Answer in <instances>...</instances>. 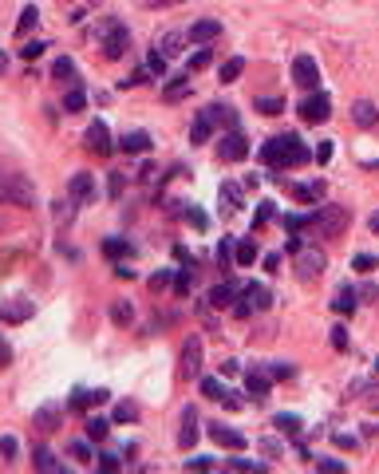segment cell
I'll return each mask as SVG.
<instances>
[{
  "mask_svg": "<svg viewBox=\"0 0 379 474\" xmlns=\"http://www.w3.org/2000/svg\"><path fill=\"white\" fill-rule=\"evenodd\" d=\"M127 44H130L127 24H107V32H103V51H107V60H123V56H127Z\"/></svg>",
  "mask_w": 379,
  "mask_h": 474,
  "instance_id": "cell-6",
  "label": "cell"
},
{
  "mask_svg": "<svg viewBox=\"0 0 379 474\" xmlns=\"http://www.w3.org/2000/svg\"><path fill=\"white\" fill-rule=\"evenodd\" d=\"M103 253H107V257H127L130 245H127V242H119V237H111V242L103 245Z\"/></svg>",
  "mask_w": 379,
  "mask_h": 474,
  "instance_id": "cell-44",
  "label": "cell"
},
{
  "mask_svg": "<svg viewBox=\"0 0 379 474\" xmlns=\"http://www.w3.org/2000/svg\"><path fill=\"white\" fill-rule=\"evenodd\" d=\"M83 142H87V151H95V154H111L115 146H111V131H107V123L103 119H95L87 127V135H83Z\"/></svg>",
  "mask_w": 379,
  "mask_h": 474,
  "instance_id": "cell-9",
  "label": "cell"
},
{
  "mask_svg": "<svg viewBox=\"0 0 379 474\" xmlns=\"http://www.w3.org/2000/svg\"><path fill=\"white\" fill-rule=\"evenodd\" d=\"M210 60H213V51H210V48L194 51V56H190V71H201V68H210Z\"/></svg>",
  "mask_w": 379,
  "mask_h": 474,
  "instance_id": "cell-42",
  "label": "cell"
},
{
  "mask_svg": "<svg viewBox=\"0 0 379 474\" xmlns=\"http://www.w3.org/2000/svg\"><path fill=\"white\" fill-rule=\"evenodd\" d=\"M269 375H273V380H289V375H292V363H273Z\"/></svg>",
  "mask_w": 379,
  "mask_h": 474,
  "instance_id": "cell-50",
  "label": "cell"
},
{
  "mask_svg": "<svg viewBox=\"0 0 379 474\" xmlns=\"http://www.w3.org/2000/svg\"><path fill=\"white\" fill-rule=\"evenodd\" d=\"M166 285H170V269H162V273L150 277V289H166Z\"/></svg>",
  "mask_w": 379,
  "mask_h": 474,
  "instance_id": "cell-52",
  "label": "cell"
},
{
  "mask_svg": "<svg viewBox=\"0 0 379 474\" xmlns=\"http://www.w3.org/2000/svg\"><path fill=\"white\" fill-rule=\"evenodd\" d=\"M233 470H265V463H253V459H233Z\"/></svg>",
  "mask_w": 379,
  "mask_h": 474,
  "instance_id": "cell-49",
  "label": "cell"
},
{
  "mask_svg": "<svg viewBox=\"0 0 379 474\" xmlns=\"http://www.w3.org/2000/svg\"><path fill=\"white\" fill-rule=\"evenodd\" d=\"M32 316V301H8V304H0V320L4 324H20V320H28Z\"/></svg>",
  "mask_w": 379,
  "mask_h": 474,
  "instance_id": "cell-14",
  "label": "cell"
},
{
  "mask_svg": "<svg viewBox=\"0 0 379 474\" xmlns=\"http://www.w3.org/2000/svg\"><path fill=\"white\" fill-rule=\"evenodd\" d=\"M316 158H320V162H328V158H332V142H320V151H316Z\"/></svg>",
  "mask_w": 379,
  "mask_h": 474,
  "instance_id": "cell-57",
  "label": "cell"
},
{
  "mask_svg": "<svg viewBox=\"0 0 379 474\" xmlns=\"http://www.w3.org/2000/svg\"><path fill=\"white\" fill-rule=\"evenodd\" d=\"M0 198L12 206H20V210H28L32 202H36V186H32L24 174H0Z\"/></svg>",
  "mask_w": 379,
  "mask_h": 474,
  "instance_id": "cell-3",
  "label": "cell"
},
{
  "mask_svg": "<svg viewBox=\"0 0 379 474\" xmlns=\"http://www.w3.org/2000/svg\"><path fill=\"white\" fill-rule=\"evenodd\" d=\"M51 75H56L60 83H71V75H75V63H71L68 56H63V60H56V63H51Z\"/></svg>",
  "mask_w": 379,
  "mask_h": 474,
  "instance_id": "cell-36",
  "label": "cell"
},
{
  "mask_svg": "<svg viewBox=\"0 0 379 474\" xmlns=\"http://www.w3.org/2000/svg\"><path fill=\"white\" fill-rule=\"evenodd\" d=\"M352 119H356V127H375V123H379V107H375V103H368V99H359V103H352Z\"/></svg>",
  "mask_w": 379,
  "mask_h": 474,
  "instance_id": "cell-18",
  "label": "cell"
},
{
  "mask_svg": "<svg viewBox=\"0 0 379 474\" xmlns=\"http://www.w3.org/2000/svg\"><path fill=\"white\" fill-rule=\"evenodd\" d=\"M218 36H221V20H194L190 32H186L190 44H210V40H218Z\"/></svg>",
  "mask_w": 379,
  "mask_h": 474,
  "instance_id": "cell-11",
  "label": "cell"
},
{
  "mask_svg": "<svg viewBox=\"0 0 379 474\" xmlns=\"http://www.w3.org/2000/svg\"><path fill=\"white\" fill-rule=\"evenodd\" d=\"M56 423H60V407H56V404H48V407H40V411H36V427L56 431Z\"/></svg>",
  "mask_w": 379,
  "mask_h": 474,
  "instance_id": "cell-27",
  "label": "cell"
},
{
  "mask_svg": "<svg viewBox=\"0 0 379 474\" xmlns=\"http://www.w3.org/2000/svg\"><path fill=\"white\" fill-rule=\"evenodd\" d=\"M218 265H221V269H230V265H233V242H230V237L218 245Z\"/></svg>",
  "mask_w": 379,
  "mask_h": 474,
  "instance_id": "cell-45",
  "label": "cell"
},
{
  "mask_svg": "<svg viewBox=\"0 0 379 474\" xmlns=\"http://www.w3.org/2000/svg\"><path fill=\"white\" fill-rule=\"evenodd\" d=\"M245 154H249V142H245V135H241L237 127L221 135V142H218V158L221 162H241Z\"/></svg>",
  "mask_w": 379,
  "mask_h": 474,
  "instance_id": "cell-5",
  "label": "cell"
},
{
  "mask_svg": "<svg viewBox=\"0 0 379 474\" xmlns=\"http://www.w3.org/2000/svg\"><path fill=\"white\" fill-rule=\"evenodd\" d=\"M201 372V340L190 336L186 348H182V375H198Z\"/></svg>",
  "mask_w": 379,
  "mask_h": 474,
  "instance_id": "cell-12",
  "label": "cell"
},
{
  "mask_svg": "<svg viewBox=\"0 0 379 474\" xmlns=\"http://www.w3.org/2000/svg\"><path fill=\"white\" fill-rule=\"evenodd\" d=\"M201 395H210V399L225 404L230 411H237V407H241V399H233V395L225 392V384H221V380H213V375H206V380H201Z\"/></svg>",
  "mask_w": 379,
  "mask_h": 474,
  "instance_id": "cell-13",
  "label": "cell"
},
{
  "mask_svg": "<svg viewBox=\"0 0 379 474\" xmlns=\"http://www.w3.org/2000/svg\"><path fill=\"white\" fill-rule=\"evenodd\" d=\"M292 83H297V87H309V91L320 83V68H316L312 56H297V60H292Z\"/></svg>",
  "mask_w": 379,
  "mask_h": 474,
  "instance_id": "cell-8",
  "label": "cell"
},
{
  "mask_svg": "<svg viewBox=\"0 0 379 474\" xmlns=\"http://www.w3.org/2000/svg\"><path fill=\"white\" fill-rule=\"evenodd\" d=\"M210 135H213L210 111H198V115H194V123H190V142H210Z\"/></svg>",
  "mask_w": 379,
  "mask_h": 474,
  "instance_id": "cell-19",
  "label": "cell"
},
{
  "mask_svg": "<svg viewBox=\"0 0 379 474\" xmlns=\"http://www.w3.org/2000/svg\"><path fill=\"white\" fill-rule=\"evenodd\" d=\"M332 348H336V352H344V348H348V328H344V324H336V328H332Z\"/></svg>",
  "mask_w": 379,
  "mask_h": 474,
  "instance_id": "cell-46",
  "label": "cell"
},
{
  "mask_svg": "<svg viewBox=\"0 0 379 474\" xmlns=\"http://www.w3.org/2000/svg\"><path fill=\"white\" fill-rule=\"evenodd\" d=\"M328 115H332V99L324 91H316V95H309L300 103V119L304 123H328Z\"/></svg>",
  "mask_w": 379,
  "mask_h": 474,
  "instance_id": "cell-7",
  "label": "cell"
},
{
  "mask_svg": "<svg viewBox=\"0 0 379 474\" xmlns=\"http://www.w3.org/2000/svg\"><path fill=\"white\" fill-rule=\"evenodd\" d=\"M316 470H324V474H344V470H348V463H340V459H316Z\"/></svg>",
  "mask_w": 379,
  "mask_h": 474,
  "instance_id": "cell-43",
  "label": "cell"
},
{
  "mask_svg": "<svg viewBox=\"0 0 379 474\" xmlns=\"http://www.w3.org/2000/svg\"><path fill=\"white\" fill-rule=\"evenodd\" d=\"M368 225H371V233H375V237H379V210L371 213V222H368Z\"/></svg>",
  "mask_w": 379,
  "mask_h": 474,
  "instance_id": "cell-62",
  "label": "cell"
},
{
  "mask_svg": "<svg viewBox=\"0 0 379 474\" xmlns=\"http://www.w3.org/2000/svg\"><path fill=\"white\" fill-rule=\"evenodd\" d=\"M182 44H186V32H166V36L159 40V48H162V56L170 60V56H178V51H182Z\"/></svg>",
  "mask_w": 379,
  "mask_h": 474,
  "instance_id": "cell-26",
  "label": "cell"
},
{
  "mask_svg": "<svg viewBox=\"0 0 379 474\" xmlns=\"http://www.w3.org/2000/svg\"><path fill=\"white\" fill-rule=\"evenodd\" d=\"M190 269H194V265H190ZM190 269H182L178 277H174V293L178 297H190V289H194V273Z\"/></svg>",
  "mask_w": 379,
  "mask_h": 474,
  "instance_id": "cell-37",
  "label": "cell"
},
{
  "mask_svg": "<svg viewBox=\"0 0 379 474\" xmlns=\"http://www.w3.org/2000/svg\"><path fill=\"white\" fill-rule=\"evenodd\" d=\"M87 107V95H83V87H71L68 95H63V111H83Z\"/></svg>",
  "mask_w": 379,
  "mask_h": 474,
  "instance_id": "cell-32",
  "label": "cell"
},
{
  "mask_svg": "<svg viewBox=\"0 0 379 474\" xmlns=\"http://www.w3.org/2000/svg\"><path fill=\"white\" fill-rule=\"evenodd\" d=\"M111 198H123V174H111Z\"/></svg>",
  "mask_w": 379,
  "mask_h": 474,
  "instance_id": "cell-54",
  "label": "cell"
},
{
  "mask_svg": "<svg viewBox=\"0 0 379 474\" xmlns=\"http://www.w3.org/2000/svg\"><path fill=\"white\" fill-rule=\"evenodd\" d=\"M280 265V253H265V269H277Z\"/></svg>",
  "mask_w": 379,
  "mask_h": 474,
  "instance_id": "cell-61",
  "label": "cell"
},
{
  "mask_svg": "<svg viewBox=\"0 0 379 474\" xmlns=\"http://www.w3.org/2000/svg\"><path fill=\"white\" fill-rule=\"evenodd\" d=\"M233 261H237V265H253V261H257V245H253V242L233 245Z\"/></svg>",
  "mask_w": 379,
  "mask_h": 474,
  "instance_id": "cell-29",
  "label": "cell"
},
{
  "mask_svg": "<svg viewBox=\"0 0 379 474\" xmlns=\"http://www.w3.org/2000/svg\"><path fill=\"white\" fill-rule=\"evenodd\" d=\"M206 111H210L213 127H221V123H225V127H233V123H237V111H233L230 103H213V107H206Z\"/></svg>",
  "mask_w": 379,
  "mask_h": 474,
  "instance_id": "cell-25",
  "label": "cell"
},
{
  "mask_svg": "<svg viewBox=\"0 0 379 474\" xmlns=\"http://www.w3.org/2000/svg\"><path fill=\"white\" fill-rule=\"evenodd\" d=\"M107 435H111V423H107V419H99V415H91V419H87V439L99 443V439H107Z\"/></svg>",
  "mask_w": 379,
  "mask_h": 474,
  "instance_id": "cell-30",
  "label": "cell"
},
{
  "mask_svg": "<svg viewBox=\"0 0 379 474\" xmlns=\"http://www.w3.org/2000/svg\"><path fill=\"white\" fill-rule=\"evenodd\" d=\"M261 158L269 162V166H304V162L312 158L309 146L300 142V135H277V139L265 142V151H261Z\"/></svg>",
  "mask_w": 379,
  "mask_h": 474,
  "instance_id": "cell-1",
  "label": "cell"
},
{
  "mask_svg": "<svg viewBox=\"0 0 379 474\" xmlns=\"http://www.w3.org/2000/svg\"><path fill=\"white\" fill-rule=\"evenodd\" d=\"M371 265H375V261H371L368 253H359V257H356V269L359 273H371Z\"/></svg>",
  "mask_w": 379,
  "mask_h": 474,
  "instance_id": "cell-56",
  "label": "cell"
},
{
  "mask_svg": "<svg viewBox=\"0 0 379 474\" xmlns=\"http://www.w3.org/2000/svg\"><path fill=\"white\" fill-rule=\"evenodd\" d=\"M269 384H273V375H269V372H261V368L245 375V392H249L253 399H269Z\"/></svg>",
  "mask_w": 379,
  "mask_h": 474,
  "instance_id": "cell-17",
  "label": "cell"
},
{
  "mask_svg": "<svg viewBox=\"0 0 379 474\" xmlns=\"http://www.w3.org/2000/svg\"><path fill=\"white\" fill-rule=\"evenodd\" d=\"M285 225H289V230H304V225H309V218H285Z\"/></svg>",
  "mask_w": 379,
  "mask_h": 474,
  "instance_id": "cell-58",
  "label": "cell"
},
{
  "mask_svg": "<svg viewBox=\"0 0 379 474\" xmlns=\"http://www.w3.org/2000/svg\"><path fill=\"white\" fill-rule=\"evenodd\" d=\"M71 454H75V459H83V463H87V459H91V447H87V443H71Z\"/></svg>",
  "mask_w": 379,
  "mask_h": 474,
  "instance_id": "cell-55",
  "label": "cell"
},
{
  "mask_svg": "<svg viewBox=\"0 0 379 474\" xmlns=\"http://www.w3.org/2000/svg\"><path fill=\"white\" fill-rule=\"evenodd\" d=\"M16 451H20V447H16V439H12V435H4V439H0V454H4V463H12V459H16Z\"/></svg>",
  "mask_w": 379,
  "mask_h": 474,
  "instance_id": "cell-47",
  "label": "cell"
},
{
  "mask_svg": "<svg viewBox=\"0 0 379 474\" xmlns=\"http://www.w3.org/2000/svg\"><path fill=\"white\" fill-rule=\"evenodd\" d=\"M241 293V285H233V281H221V285H213L210 289V297H206V301L213 304V308H230L233 304V297Z\"/></svg>",
  "mask_w": 379,
  "mask_h": 474,
  "instance_id": "cell-15",
  "label": "cell"
},
{
  "mask_svg": "<svg viewBox=\"0 0 379 474\" xmlns=\"http://www.w3.org/2000/svg\"><path fill=\"white\" fill-rule=\"evenodd\" d=\"M44 48H48V44L32 40V44H24V48H20V56H24V60H40V56H44Z\"/></svg>",
  "mask_w": 379,
  "mask_h": 474,
  "instance_id": "cell-48",
  "label": "cell"
},
{
  "mask_svg": "<svg viewBox=\"0 0 379 474\" xmlns=\"http://www.w3.org/2000/svg\"><path fill=\"white\" fill-rule=\"evenodd\" d=\"M182 95H190V71H186V75H174V80L162 87V99H166V103H178Z\"/></svg>",
  "mask_w": 379,
  "mask_h": 474,
  "instance_id": "cell-22",
  "label": "cell"
},
{
  "mask_svg": "<svg viewBox=\"0 0 379 474\" xmlns=\"http://www.w3.org/2000/svg\"><path fill=\"white\" fill-rule=\"evenodd\" d=\"M309 225L320 237H340L352 225V210L348 206H316V213H309Z\"/></svg>",
  "mask_w": 379,
  "mask_h": 474,
  "instance_id": "cell-2",
  "label": "cell"
},
{
  "mask_svg": "<svg viewBox=\"0 0 379 474\" xmlns=\"http://www.w3.org/2000/svg\"><path fill=\"white\" fill-rule=\"evenodd\" d=\"M111 320L119 324V328H127V324L135 320V308H130L127 301H115V304H111Z\"/></svg>",
  "mask_w": 379,
  "mask_h": 474,
  "instance_id": "cell-28",
  "label": "cell"
},
{
  "mask_svg": "<svg viewBox=\"0 0 379 474\" xmlns=\"http://www.w3.org/2000/svg\"><path fill=\"white\" fill-rule=\"evenodd\" d=\"M332 439H336V447H348V451L356 447V439H352V435H332Z\"/></svg>",
  "mask_w": 379,
  "mask_h": 474,
  "instance_id": "cell-59",
  "label": "cell"
},
{
  "mask_svg": "<svg viewBox=\"0 0 379 474\" xmlns=\"http://www.w3.org/2000/svg\"><path fill=\"white\" fill-rule=\"evenodd\" d=\"M332 308H336V313H356V289H352V285L336 289V297H332Z\"/></svg>",
  "mask_w": 379,
  "mask_h": 474,
  "instance_id": "cell-24",
  "label": "cell"
},
{
  "mask_svg": "<svg viewBox=\"0 0 379 474\" xmlns=\"http://www.w3.org/2000/svg\"><path fill=\"white\" fill-rule=\"evenodd\" d=\"M4 71H8V56H4V51H0V75H4Z\"/></svg>",
  "mask_w": 379,
  "mask_h": 474,
  "instance_id": "cell-63",
  "label": "cell"
},
{
  "mask_svg": "<svg viewBox=\"0 0 379 474\" xmlns=\"http://www.w3.org/2000/svg\"><path fill=\"white\" fill-rule=\"evenodd\" d=\"M241 71H245V60H241V56L225 60V63H221V83H233V80L241 75Z\"/></svg>",
  "mask_w": 379,
  "mask_h": 474,
  "instance_id": "cell-31",
  "label": "cell"
},
{
  "mask_svg": "<svg viewBox=\"0 0 379 474\" xmlns=\"http://www.w3.org/2000/svg\"><path fill=\"white\" fill-rule=\"evenodd\" d=\"M194 466V470H213V459H186V470Z\"/></svg>",
  "mask_w": 379,
  "mask_h": 474,
  "instance_id": "cell-53",
  "label": "cell"
},
{
  "mask_svg": "<svg viewBox=\"0 0 379 474\" xmlns=\"http://www.w3.org/2000/svg\"><path fill=\"white\" fill-rule=\"evenodd\" d=\"M36 20H40V12L28 4V8L20 12V20H16V36H28V28H36Z\"/></svg>",
  "mask_w": 379,
  "mask_h": 474,
  "instance_id": "cell-35",
  "label": "cell"
},
{
  "mask_svg": "<svg viewBox=\"0 0 379 474\" xmlns=\"http://www.w3.org/2000/svg\"><path fill=\"white\" fill-rule=\"evenodd\" d=\"M147 71H150V75H159V80H166V56H162L159 48L147 56Z\"/></svg>",
  "mask_w": 379,
  "mask_h": 474,
  "instance_id": "cell-34",
  "label": "cell"
},
{
  "mask_svg": "<svg viewBox=\"0 0 379 474\" xmlns=\"http://www.w3.org/2000/svg\"><path fill=\"white\" fill-rule=\"evenodd\" d=\"M68 194L75 198V202H87L91 194H95V182H91V174H71V182H68Z\"/></svg>",
  "mask_w": 379,
  "mask_h": 474,
  "instance_id": "cell-21",
  "label": "cell"
},
{
  "mask_svg": "<svg viewBox=\"0 0 379 474\" xmlns=\"http://www.w3.org/2000/svg\"><path fill=\"white\" fill-rule=\"evenodd\" d=\"M123 151H127V154H147V151H150V135H147V131L123 135Z\"/></svg>",
  "mask_w": 379,
  "mask_h": 474,
  "instance_id": "cell-23",
  "label": "cell"
},
{
  "mask_svg": "<svg viewBox=\"0 0 379 474\" xmlns=\"http://www.w3.org/2000/svg\"><path fill=\"white\" fill-rule=\"evenodd\" d=\"M139 419V404H119L115 407V423H135Z\"/></svg>",
  "mask_w": 379,
  "mask_h": 474,
  "instance_id": "cell-38",
  "label": "cell"
},
{
  "mask_svg": "<svg viewBox=\"0 0 379 474\" xmlns=\"http://www.w3.org/2000/svg\"><path fill=\"white\" fill-rule=\"evenodd\" d=\"M99 466H103V470H119L123 459H119V454H99Z\"/></svg>",
  "mask_w": 379,
  "mask_h": 474,
  "instance_id": "cell-51",
  "label": "cell"
},
{
  "mask_svg": "<svg viewBox=\"0 0 379 474\" xmlns=\"http://www.w3.org/2000/svg\"><path fill=\"white\" fill-rule=\"evenodd\" d=\"M273 423H277L285 435H300V419H297V415H277Z\"/></svg>",
  "mask_w": 379,
  "mask_h": 474,
  "instance_id": "cell-40",
  "label": "cell"
},
{
  "mask_svg": "<svg viewBox=\"0 0 379 474\" xmlns=\"http://www.w3.org/2000/svg\"><path fill=\"white\" fill-rule=\"evenodd\" d=\"M210 439H213L218 447H225V451H245V447H249V439H245L241 431H233V427H221V423L210 427Z\"/></svg>",
  "mask_w": 379,
  "mask_h": 474,
  "instance_id": "cell-10",
  "label": "cell"
},
{
  "mask_svg": "<svg viewBox=\"0 0 379 474\" xmlns=\"http://www.w3.org/2000/svg\"><path fill=\"white\" fill-rule=\"evenodd\" d=\"M190 222L198 225V230H206V213H198V210H190Z\"/></svg>",
  "mask_w": 379,
  "mask_h": 474,
  "instance_id": "cell-60",
  "label": "cell"
},
{
  "mask_svg": "<svg viewBox=\"0 0 379 474\" xmlns=\"http://www.w3.org/2000/svg\"><path fill=\"white\" fill-rule=\"evenodd\" d=\"M292 194H297L300 202H316L320 194H324V182H309V186H292Z\"/></svg>",
  "mask_w": 379,
  "mask_h": 474,
  "instance_id": "cell-33",
  "label": "cell"
},
{
  "mask_svg": "<svg viewBox=\"0 0 379 474\" xmlns=\"http://www.w3.org/2000/svg\"><path fill=\"white\" fill-rule=\"evenodd\" d=\"M221 198H225V206H230V210H237V206H241V190L233 186V182H221Z\"/></svg>",
  "mask_w": 379,
  "mask_h": 474,
  "instance_id": "cell-39",
  "label": "cell"
},
{
  "mask_svg": "<svg viewBox=\"0 0 379 474\" xmlns=\"http://www.w3.org/2000/svg\"><path fill=\"white\" fill-rule=\"evenodd\" d=\"M194 443H198V415H194V407H186V411H182V435H178V447H182V451H190Z\"/></svg>",
  "mask_w": 379,
  "mask_h": 474,
  "instance_id": "cell-16",
  "label": "cell"
},
{
  "mask_svg": "<svg viewBox=\"0 0 379 474\" xmlns=\"http://www.w3.org/2000/svg\"><path fill=\"white\" fill-rule=\"evenodd\" d=\"M324 269H328V257L320 249H300L297 253V277L300 281H316Z\"/></svg>",
  "mask_w": 379,
  "mask_h": 474,
  "instance_id": "cell-4",
  "label": "cell"
},
{
  "mask_svg": "<svg viewBox=\"0 0 379 474\" xmlns=\"http://www.w3.org/2000/svg\"><path fill=\"white\" fill-rule=\"evenodd\" d=\"M253 107H257L261 115H280V111H285V99H257Z\"/></svg>",
  "mask_w": 379,
  "mask_h": 474,
  "instance_id": "cell-41",
  "label": "cell"
},
{
  "mask_svg": "<svg viewBox=\"0 0 379 474\" xmlns=\"http://www.w3.org/2000/svg\"><path fill=\"white\" fill-rule=\"evenodd\" d=\"M32 466H36V470H44V474H60V470H63V463L56 459V451H48V447H36V454H32Z\"/></svg>",
  "mask_w": 379,
  "mask_h": 474,
  "instance_id": "cell-20",
  "label": "cell"
}]
</instances>
